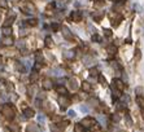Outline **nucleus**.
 Listing matches in <instances>:
<instances>
[{"label": "nucleus", "instance_id": "42", "mask_svg": "<svg viewBox=\"0 0 144 132\" xmlns=\"http://www.w3.org/2000/svg\"><path fill=\"white\" fill-rule=\"evenodd\" d=\"M126 123H127L129 126H131V124H132V120H131V118H130L129 115H126Z\"/></svg>", "mask_w": 144, "mask_h": 132}, {"label": "nucleus", "instance_id": "34", "mask_svg": "<svg viewBox=\"0 0 144 132\" xmlns=\"http://www.w3.org/2000/svg\"><path fill=\"white\" fill-rule=\"evenodd\" d=\"M138 104H139V105H142L143 108H144V97L139 96V97H138Z\"/></svg>", "mask_w": 144, "mask_h": 132}, {"label": "nucleus", "instance_id": "27", "mask_svg": "<svg viewBox=\"0 0 144 132\" xmlns=\"http://www.w3.org/2000/svg\"><path fill=\"white\" fill-rule=\"evenodd\" d=\"M99 82H100L103 86H107V79L104 78V75H99Z\"/></svg>", "mask_w": 144, "mask_h": 132}, {"label": "nucleus", "instance_id": "48", "mask_svg": "<svg viewBox=\"0 0 144 132\" xmlns=\"http://www.w3.org/2000/svg\"><path fill=\"white\" fill-rule=\"evenodd\" d=\"M0 78H1V79H4V80H5V79L8 78V75H7L5 73H0Z\"/></svg>", "mask_w": 144, "mask_h": 132}, {"label": "nucleus", "instance_id": "55", "mask_svg": "<svg viewBox=\"0 0 144 132\" xmlns=\"http://www.w3.org/2000/svg\"><path fill=\"white\" fill-rule=\"evenodd\" d=\"M0 44H1V40H0Z\"/></svg>", "mask_w": 144, "mask_h": 132}, {"label": "nucleus", "instance_id": "5", "mask_svg": "<svg viewBox=\"0 0 144 132\" xmlns=\"http://www.w3.org/2000/svg\"><path fill=\"white\" fill-rule=\"evenodd\" d=\"M71 20L74 22H79L82 20V13L81 12H73L71 13Z\"/></svg>", "mask_w": 144, "mask_h": 132}, {"label": "nucleus", "instance_id": "15", "mask_svg": "<svg viewBox=\"0 0 144 132\" xmlns=\"http://www.w3.org/2000/svg\"><path fill=\"white\" fill-rule=\"evenodd\" d=\"M64 58H66V60L74 58V52L73 51H66L65 53H64Z\"/></svg>", "mask_w": 144, "mask_h": 132}, {"label": "nucleus", "instance_id": "8", "mask_svg": "<svg viewBox=\"0 0 144 132\" xmlns=\"http://www.w3.org/2000/svg\"><path fill=\"white\" fill-rule=\"evenodd\" d=\"M83 62H84L86 66H91V65H95V60L92 57H84L83 58Z\"/></svg>", "mask_w": 144, "mask_h": 132}, {"label": "nucleus", "instance_id": "52", "mask_svg": "<svg viewBox=\"0 0 144 132\" xmlns=\"http://www.w3.org/2000/svg\"><path fill=\"white\" fill-rule=\"evenodd\" d=\"M8 89H13V86H12V83H10V84H8Z\"/></svg>", "mask_w": 144, "mask_h": 132}, {"label": "nucleus", "instance_id": "53", "mask_svg": "<svg viewBox=\"0 0 144 132\" xmlns=\"http://www.w3.org/2000/svg\"><path fill=\"white\" fill-rule=\"evenodd\" d=\"M116 1H117V3H121V4H123V3L126 1V0H116Z\"/></svg>", "mask_w": 144, "mask_h": 132}, {"label": "nucleus", "instance_id": "26", "mask_svg": "<svg viewBox=\"0 0 144 132\" xmlns=\"http://www.w3.org/2000/svg\"><path fill=\"white\" fill-rule=\"evenodd\" d=\"M98 120H100V123H101L103 126L107 124V119H105V117H103V115H99V117H98Z\"/></svg>", "mask_w": 144, "mask_h": 132}, {"label": "nucleus", "instance_id": "2", "mask_svg": "<svg viewBox=\"0 0 144 132\" xmlns=\"http://www.w3.org/2000/svg\"><path fill=\"white\" fill-rule=\"evenodd\" d=\"M93 123H95V120H93L92 118H84V119L82 120L81 124L83 126V127H92Z\"/></svg>", "mask_w": 144, "mask_h": 132}, {"label": "nucleus", "instance_id": "56", "mask_svg": "<svg viewBox=\"0 0 144 132\" xmlns=\"http://www.w3.org/2000/svg\"><path fill=\"white\" fill-rule=\"evenodd\" d=\"M112 1H116V0H112Z\"/></svg>", "mask_w": 144, "mask_h": 132}, {"label": "nucleus", "instance_id": "45", "mask_svg": "<svg viewBox=\"0 0 144 132\" xmlns=\"http://www.w3.org/2000/svg\"><path fill=\"white\" fill-rule=\"evenodd\" d=\"M29 25H30V26H35V25H37V20H30L29 21Z\"/></svg>", "mask_w": 144, "mask_h": 132}, {"label": "nucleus", "instance_id": "4", "mask_svg": "<svg viewBox=\"0 0 144 132\" xmlns=\"http://www.w3.org/2000/svg\"><path fill=\"white\" fill-rule=\"evenodd\" d=\"M59 104H60V106H61V109L64 110L66 106L69 105V100L65 97V96H64V97H60V98H59Z\"/></svg>", "mask_w": 144, "mask_h": 132}, {"label": "nucleus", "instance_id": "33", "mask_svg": "<svg viewBox=\"0 0 144 132\" xmlns=\"http://www.w3.org/2000/svg\"><path fill=\"white\" fill-rule=\"evenodd\" d=\"M104 35H105V36H112V30L104 29Z\"/></svg>", "mask_w": 144, "mask_h": 132}, {"label": "nucleus", "instance_id": "41", "mask_svg": "<svg viewBox=\"0 0 144 132\" xmlns=\"http://www.w3.org/2000/svg\"><path fill=\"white\" fill-rule=\"evenodd\" d=\"M21 62H23V64L26 65V69L29 70V67H30V61H29V60H22Z\"/></svg>", "mask_w": 144, "mask_h": 132}, {"label": "nucleus", "instance_id": "6", "mask_svg": "<svg viewBox=\"0 0 144 132\" xmlns=\"http://www.w3.org/2000/svg\"><path fill=\"white\" fill-rule=\"evenodd\" d=\"M113 83H114V86H116V88H117L118 91H122L125 88V84L122 83V80H120V79H114Z\"/></svg>", "mask_w": 144, "mask_h": 132}, {"label": "nucleus", "instance_id": "29", "mask_svg": "<svg viewBox=\"0 0 144 132\" xmlns=\"http://www.w3.org/2000/svg\"><path fill=\"white\" fill-rule=\"evenodd\" d=\"M51 29L53 30V31H57V30L60 29V25H59V23H56V22H55V23H52V25H51Z\"/></svg>", "mask_w": 144, "mask_h": 132}, {"label": "nucleus", "instance_id": "24", "mask_svg": "<svg viewBox=\"0 0 144 132\" xmlns=\"http://www.w3.org/2000/svg\"><path fill=\"white\" fill-rule=\"evenodd\" d=\"M92 17H93V20L95 21H101V18H103V13L96 12V13H93L92 14Z\"/></svg>", "mask_w": 144, "mask_h": 132}, {"label": "nucleus", "instance_id": "46", "mask_svg": "<svg viewBox=\"0 0 144 132\" xmlns=\"http://www.w3.org/2000/svg\"><path fill=\"white\" fill-rule=\"evenodd\" d=\"M52 120H55V122H59V120H61V117H59V115H55V117L52 118Z\"/></svg>", "mask_w": 144, "mask_h": 132}, {"label": "nucleus", "instance_id": "51", "mask_svg": "<svg viewBox=\"0 0 144 132\" xmlns=\"http://www.w3.org/2000/svg\"><path fill=\"white\" fill-rule=\"evenodd\" d=\"M17 69L20 71H25V69H23V66H22V65H17Z\"/></svg>", "mask_w": 144, "mask_h": 132}, {"label": "nucleus", "instance_id": "31", "mask_svg": "<svg viewBox=\"0 0 144 132\" xmlns=\"http://www.w3.org/2000/svg\"><path fill=\"white\" fill-rule=\"evenodd\" d=\"M38 122H39V123H42V124H43V123L46 122V117H44L43 114H40L39 117H38Z\"/></svg>", "mask_w": 144, "mask_h": 132}, {"label": "nucleus", "instance_id": "14", "mask_svg": "<svg viewBox=\"0 0 144 132\" xmlns=\"http://www.w3.org/2000/svg\"><path fill=\"white\" fill-rule=\"evenodd\" d=\"M51 74L52 75H56V76H61V75H64V70H61V69H53V70H51Z\"/></svg>", "mask_w": 144, "mask_h": 132}, {"label": "nucleus", "instance_id": "22", "mask_svg": "<svg viewBox=\"0 0 144 132\" xmlns=\"http://www.w3.org/2000/svg\"><path fill=\"white\" fill-rule=\"evenodd\" d=\"M68 124H69V120H64V122H60L59 124H57V127H59L60 130H65Z\"/></svg>", "mask_w": 144, "mask_h": 132}, {"label": "nucleus", "instance_id": "13", "mask_svg": "<svg viewBox=\"0 0 144 132\" xmlns=\"http://www.w3.org/2000/svg\"><path fill=\"white\" fill-rule=\"evenodd\" d=\"M1 43H3V44H5V45H12V44H13L12 36H5L4 39L1 40Z\"/></svg>", "mask_w": 144, "mask_h": 132}, {"label": "nucleus", "instance_id": "39", "mask_svg": "<svg viewBox=\"0 0 144 132\" xmlns=\"http://www.w3.org/2000/svg\"><path fill=\"white\" fill-rule=\"evenodd\" d=\"M81 111H82V113H88V111H90V109H88L87 106L82 105V106H81Z\"/></svg>", "mask_w": 144, "mask_h": 132}, {"label": "nucleus", "instance_id": "18", "mask_svg": "<svg viewBox=\"0 0 144 132\" xmlns=\"http://www.w3.org/2000/svg\"><path fill=\"white\" fill-rule=\"evenodd\" d=\"M42 60H43V54H42V52H40V51H38L37 53H35V61H37L38 64H40Z\"/></svg>", "mask_w": 144, "mask_h": 132}, {"label": "nucleus", "instance_id": "23", "mask_svg": "<svg viewBox=\"0 0 144 132\" xmlns=\"http://www.w3.org/2000/svg\"><path fill=\"white\" fill-rule=\"evenodd\" d=\"M3 32H4L5 36H10L12 35V29L10 27H3Z\"/></svg>", "mask_w": 144, "mask_h": 132}, {"label": "nucleus", "instance_id": "7", "mask_svg": "<svg viewBox=\"0 0 144 132\" xmlns=\"http://www.w3.org/2000/svg\"><path fill=\"white\" fill-rule=\"evenodd\" d=\"M23 115H25V117H26V118H33V117H34V115H35V111H34V110H33V109H25L23 110Z\"/></svg>", "mask_w": 144, "mask_h": 132}, {"label": "nucleus", "instance_id": "16", "mask_svg": "<svg viewBox=\"0 0 144 132\" xmlns=\"http://www.w3.org/2000/svg\"><path fill=\"white\" fill-rule=\"evenodd\" d=\"M74 132H86V130L81 123H77V124L74 126Z\"/></svg>", "mask_w": 144, "mask_h": 132}, {"label": "nucleus", "instance_id": "21", "mask_svg": "<svg viewBox=\"0 0 144 132\" xmlns=\"http://www.w3.org/2000/svg\"><path fill=\"white\" fill-rule=\"evenodd\" d=\"M9 131L10 132H20V126L18 124H10L9 126Z\"/></svg>", "mask_w": 144, "mask_h": 132}, {"label": "nucleus", "instance_id": "10", "mask_svg": "<svg viewBox=\"0 0 144 132\" xmlns=\"http://www.w3.org/2000/svg\"><path fill=\"white\" fill-rule=\"evenodd\" d=\"M107 51H108V53H109L110 56H114V54L117 53V47L112 44V45H109V47L107 48Z\"/></svg>", "mask_w": 144, "mask_h": 132}, {"label": "nucleus", "instance_id": "43", "mask_svg": "<svg viewBox=\"0 0 144 132\" xmlns=\"http://www.w3.org/2000/svg\"><path fill=\"white\" fill-rule=\"evenodd\" d=\"M17 47H18V48H25V42H22V40H20V42L17 43Z\"/></svg>", "mask_w": 144, "mask_h": 132}, {"label": "nucleus", "instance_id": "44", "mask_svg": "<svg viewBox=\"0 0 144 132\" xmlns=\"http://www.w3.org/2000/svg\"><path fill=\"white\" fill-rule=\"evenodd\" d=\"M135 92H136L138 95H140V93L143 92V88H142V87H138V88H135Z\"/></svg>", "mask_w": 144, "mask_h": 132}, {"label": "nucleus", "instance_id": "49", "mask_svg": "<svg viewBox=\"0 0 144 132\" xmlns=\"http://www.w3.org/2000/svg\"><path fill=\"white\" fill-rule=\"evenodd\" d=\"M38 97H39V100H40V98H44V97H46V93H44V92H40Z\"/></svg>", "mask_w": 144, "mask_h": 132}, {"label": "nucleus", "instance_id": "37", "mask_svg": "<svg viewBox=\"0 0 144 132\" xmlns=\"http://www.w3.org/2000/svg\"><path fill=\"white\" fill-rule=\"evenodd\" d=\"M125 108H126V105H125L123 102H118V104H117V109H118V110H122V109H125Z\"/></svg>", "mask_w": 144, "mask_h": 132}, {"label": "nucleus", "instance_id": "36", "mask_svg": "<svg viewBox=\"0 0 144 132\" xmlns=\"http://www.w3.org/2000/svg\"><path fill=\"white\" fill-rule=\"evenodd\" d=\"M92 40H93V42H100V40H101V38L99 36V35L93 34V35H92Z\"/></svg>", "mask_w": 144, "mask_h": 132}, {"label": "nucleus", "instance_id": "25", "mask_svg": "<svg viewBox=\"0 0 144 132\" xmlns=\"http://www.w3.org/2000/svg\"><path fill=\"white\" fill-rule=\"evenodd\" d=\"M44 43H46L47 47H51L52 44H53V40H52L51 36H46V39H44Z\"/></svg>", "mask_w": 144, "mask_h": 132}, {"label": "nucleus", "instance_id": "1", "mask_svg": "<svg viewBox=\"0 0 144 132\" xmlns=\"http://www.w3.org/2000/svg\"><path fill=\"white\" fill-rule=\"evenodd\" d=\"M1 113H3V115H5V117L8 118V119H13V118H14V110L10 108V105H4L3 106Z\"/></svg>", "mask_w": 144, "mask_h": 132}, {"label": "nucleus", "instance_id": "20", "mask_svg": "<svg viewBox=\"0 0 144 132\" xmlns=\"http://www.w3.org/2000/svg\"><path fill=\"white\" fill-rule=\"evenodd\" d=\"M56 91H57V93H60V95H66V93H68L66 88H65V87H62V86L57 87V88H56Z\"/></svg>", "mask_w": 144, "mask_h": 132}, {"label": "nucleus", "instance_id": "40", "mask_svg": "<svg viewBox=\"0 0 144 132\" xmlns=\"http://www.w3.org/2000/svg\"><path fill=\"white\" fill-rule=\"evenodd\" d=\"M135 57H136V60H139L140 57H142V53H140L139 49H136V51H135Z\"/></svg>", "mask_w": 144, "mask_h": 132}, {"label": "nucleus", "instance_id": "28", "mask_svg": "<svg viewBox=\"0 0 144 132\" xmlns=\"http://www.w3.org/2000/svg\"><path fill=\"white\" fill-rule=\"evenodd\" d=\"M90 74H91V76H98V75H99L98 69H91V70H90Z\"/></svg>", "mask_w": 144, "mask_h": 132}, {"label": "nucleus", "instance_id": "32", "mask_svg": "<svg viewBox=\"0 0 144 132\" xmlns=\"http://www.w3.org/2000/svg\"><path fill=\"white\" fill-rule=\"evenodd\" d=\"M12 23H13V20H12V18H10V20H9V18H8V20L5 21V23H4V27H9V26H10V25H12Z\"/></svg>", "mask_w": 144, "mask_h": 132}, {"label": "nucleus", "instance_id": "30", "mask_svg": "<svg viewBox=\"0 0 144 132\" xmlns=\"http://www.w3.org/2000/svg\"><path fill=\"white\" fill-rule=\"evenodd\" d=\"M112 120H113V122H120L121 117H118V114H113L112 115Z\"/></svg>", "mask_w": 144, "mask_h": 132}, {"label": "nucleus", "instance_id": "35", "mask_svg": "<svg viewBox=\"0 0 144 132\" xmlns=\"http://www.w3.org/2000/svg\"><path fill=\"white\" fill-rule=\"evenodd\" d=\"M68 115H69L70 118H75V117H77V114H75V111H74V110H69V111H68Z\"/></svg>", "mask_w": 144, "mask_h": 132}, {"label": "nucleus", "instance_id": "50", "mask_svg": "<svg viewBox=\"0 0 144 132\" xmlns=\"http://www.w3.org/2000/svg\"><path fill=\"white\" fill-rule=\"evenodd\" d=\"M51 131H52V132H59V130H57L55 126H51Z\"/></svg>", "mask_w": 144, "mask_h": 132}, {"label": "nucleus", "instance_id": "38", "mask_svg": "<svg viewBox=\"0 0 144 132\" xmlns=\"http://www.w3.org/2000/svg\"><path fill=\"white\" fill-rule=\"evenodd\" d=\"M0 7H1V8H7L8 7V3L5 1V0H0Z\"/></svg>", "mask_w": 144, "mask_h": 132}, {"label": "nucleus", "instance_id": "9", "mask_svg": "<svg viewBox=\"0 0 144 132\" xmlns=\"http://www.w3.org/2000/svg\"><path fill=\"white\" fill-rule=\"evenodd\" d=\"M38 79H39V74H38L37 71H33V73L30 74V82H31V83H35V82H38Z\"/></svg>", "mask_w": 144, "mask_h": 132}, {"label": "nucleus", "instance_id": "54", "mask_svg": "<svg viewBox=\"0 0 144 132\" xmlns=\"http://www.w3.org/2000/svg\"><path fill=\"white\" fill-rule=\"evenodd\" d=\"M142 117H143V119H144V109L142 110Z\"/></svg>", "mask_w": 144, "mask_h": 132}, {"label": "nucleus", "instance_id": "3", "mask_svg": "<svg viewBox=\"0 0 144 132\" xmlns=\"http://www.w3.org/2000/svg\"><path fill=\"white\" fill-rule=\"evenodd\" d=\"M62 35H64V38H65V39H68V40H71V39H73V35H71L70 30H69L66 26L62 27Z\"/></svg>", "mask_w": 144, "mask_h": 132}, {"label": "nucleus", "instance_id": "17", "mask_svg": "<svg viewBox=\"0 0 144 132\" xmlns=\"http://www.w3.org/2000/svg\"><path fill=\"white\" fill-rule=\"evenodd\" d=\"M26 131H27V132H39V130H38V126H35V124L27 126Z\"/></svg>", "mask_w": 144, "mask_h": 132}, {"label": "nucleus", "instance_id": "47", "mask_svg": "<svg viewBox=\"0 0 144 132\" xmlns=\"http://www.w3.org/2000/svg\"><path fill=\"white\" fill-rule=\"evenodd\" d=\"M8 17H9V18H10V17H12V20H13V18H14V17H16V14H14V12H12V10H10V12H9V13H8Z\"/></svg>", "mask_w": 144, "mask_h": 132}, {"label": "nucleus", "instance_id": "11", "mask_svg": "<svg viewBox=\"0 0 144 132\" xmlns=\"http://www.w3.org/2000/svg\"><path fill=\"white\" fill-rule=\"evenodd\" d=\"M69 87H70L71 91H75L77 88H78V83H77L75 79H70V80H69Z\"/></svg>", "mask_w": 144, "mask_h": 132}, {"label": "nucleus", "instance_id": "12", "mask_svg": "<svg viewBox=\"0 0 144 132\" xmlns=\"http://www.w3.org/2000/svg\"><path fill=\"white\" fill-rule=\"evenodd\" d=\"M52 86H53V84H52L51 79H46V80L43 82V88H44V89H51Z\"/></svg>", "mask_w": 144, "mask_h": 132}, {"label": "nucleus", "instance_id": "19", "mask_svg": "<svg viewBox=\"0 0 144 132\" xmlns=\"http://www.w3.org/2000/svg\"><path fill=\"white\" fill-rule=\"evenodd\" d=\"M82 89L84 91V92H88V91L91 89L90 83H88V82H83V83H82Z\"/></svg>", "mask_w": 144, "mask_h": 132}]
</instances>
